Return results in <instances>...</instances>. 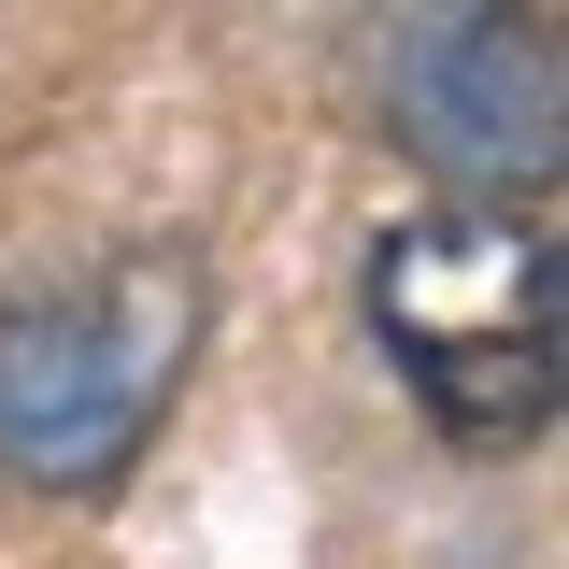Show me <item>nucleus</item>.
Masks as SVG:
<instances>
[{"label": "nucleus", "mask_w": 569, "mask_h": 569, "mask_svg": "<svg viewBox=\"0 0 569 569\" xmlns=\"http://www.w3.org/2000/svg\"><path fill=\"white\" fill-rule=\"evenodd\" d=\"M370 342L399 356L427 427L527 441L556 413V228L498 213V200L399 213L370 242Z\"/></svg>", "instance_id": "obj_2"}, {"label": "nucleus", "mask_w": 569, "mask_h": 569, "mask_svg": "<svg viewBox=\"0 0 569 569\" xmlns=\"http://www.w3.org/2000/svg\"><path fill=\"white\" fill-rule=\"evenodd\" d=\"M385 114L470 200H541L556 186V129H569L541 0H399V29H385Z\"/></svg>", "instance_id": "obj_3"}, {"label": "nucleus", "mask_w": 569, "mask_h": 569, "mask_svg": "<svg viewBox=\"0 0 569 569\" xmlns=\"http://www.w3.org/2000/svg\"><path fill=\"white\" fill-rule=\"evenodd\" d=\"M186 342H200V271L157 242L71 284H29L0 313V470L29 498L129 485V456L157 441L171 385H186Z\"/></svg>", "instance_id": "obj_1"}]
</instances>
